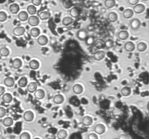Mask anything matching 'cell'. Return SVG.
<instances>
[{
    "label": "cell",
    "instance_id": "15",
    "mask_svg": "<svg viewBox=\"0 0 149 139\" xmlns=\"http://www.w3.org/2000/svg\"><path fill=\"white\" fill-rule=\"evenodd\" d=\"M73 92L75 94H81L82 91H83V87L80 85V84H75L73 86Z\"/></svg>",
    "mask_w": 149,
    "mask_h": 139
},
{
    "label": "cell",
    "instance_id": "51",
    "mask_svg": "<svg viewBox=\"0 0 149 139\" xmlns=\"http://www.w3.org/2000/svg\"><path fill=\"white\" fill-rule=\"evenodd\" d=\"M34 139H39V138H34Z\"/></svg>",
    "mask_w": 149,
    "mask_h": 139
},
{
    "label": "cell",
    "instance_id": "26",
    "mask_svg": "<svg viewBox=\"0 0 149 139\" xmlns=\"http://www.w3.org/2000/svg\"><path fill=\"white\" fill-rule=\"evenodd\" d=\"M22 61L18 59V58H17V59H15L13 61H12V67H13V68H15V69H19L21 67H22Z\"/></svg>",
    "mask_w": 149,
    "mask_h": 139
},
{
    "label": "cell",
    "instance_id": "49",
    "mask_svg": "<svg viewBox=\"0 0 149 139\" xmlns=\"http://www.w3.org/2000/svg\"><path fill=\"white\" fill-rule=\"evenodd\" d=\"M147 109H148V110L149 111V101L148 103V104H147Z\"/></svg>",
    "mask_w": 149,
    "mask_h": 139
},
{
    "label": "cell",
    "instance_id": "35",
    "mask_svg": "<svg viewBox=\"0 0 149 139\" xmlns=\"http://www.w3.org/2000/svg\"><path fill=\"white\" fill-rule=\"evenodd\" d=\"M13 124V120L11 117H6L3 120V125L6 127H10Z\"/></svg>",
    "mask_w": 149,
    "mask_h": 139
},
{
    "label": "cell",
    "instance_id": "22",
    "mask_svg": "<svg viewBox=\"0 0 149 139\" xmlns=\"http://www.w3.org/2000/svg\"><path fill=\"white\" fill-rule=\"evenodd\" d=\"M118 38L119 40H126L129 38V33L126 31H121L118 32Z\"/></svg>",
    "mask_w": 149,
    "mask_h": 139
},
{
    "label": "cell",
    "instance_id": "44",
    "mask_svg": "<svg viewBox=\"0 0 149 139\" xmlns=\"http://www.w3.org/2000/svg\"><path fill=\"white\" fill-rule=\"evenodd\" d=\"M31 2L34 6H39L42 4V0H31Z\"/></svg>",
    "mask_w": 149,
    "mask_h": 139
},
{
    "label": "cell",
    "instance_id": "24",
    "mask_svg": "<svg viewBox=\"0 0 149 139\" xmlns=\"http://www.w3.org/2000/svg\"><path fill=\"white\" fill-rule=\"evenodd\" d=\"M118 19V15L116 12H109L108 15V20L111 22V23H114V22H116Z\"/></svg>",
    "mask_w": 149,
    "mask_h": 139
},
{
    "label": "cell",
    "instance_id": "42",
    "mask_svg": "<svg viewBox=\"0 0 149 139\" xmlns=\"http://www.w3.org/2000/svg\"><path fill=\"white\" fill-rule=\"evenodd\" d=\"M20 139H31V136L28 133H23L20 135Z\"/></svg>",
    "mask_w": 149,
    "mask_h": 139
},
{
    "label": "cell",
    "instance_id": "41",
    "mask_svg": "<svg viewBox=\"0 0 149 139\" xmlns=\"http://www.w3.org/2000/svg\"><path fill=\"white\" fill-rule=\"evenodd\" d=\"M63 7L65 8L69 9V8H70L72 6V4H71L70 0H64V2H63Z\"/></svg>",
    "mask_w": 149,
    "mask_h": 139
},
{
    "label": "cell",
    "instance_id": "33",
    "mask_svg": "<svg viewBox=\"0 0 149 139\" xmlns=\"http://www.w3.org/2000/svg\"><path fill=\"white\" fill-rule=\"evenodd\" d=\"M28 83V80L26 77H22L20 78V80L18 81V85L20 88H24L27 85Z\"/></svg>",
    "mask_w": 149,
    "mask_h": 139
},
{
    "label": "cell",
    "instance_id": "3",
    "mask_svg": "<svg viewBox=\"0 0 149 139\" xmlns=\"http://www.w3.org/2000/svg\"><path fill=\"white\" fill-rule=\"evenodd\" d=\"M28 22L31 26L35 27V26H37L39 24V18L37 16L31 15V17H28Z\"/></svg>",
    "mask_w": 149,
    "mask_h": 139
},
{
    "label": "cell",
    "instance_id": "38",
    "mask_svg": "<svg viewBox=\"0 0 149 139\" xmlns=\"http://www.w3.org/2000/svg\"><path fill=\"white\" fill-rule=\"evenodd\" d=\"M85 41H86V44L88 45V46H92L94 44V42H95V39H94V37H92V36H88L87 38L85 40Z\"/></svg>",
    "mask_w": 149,
    "mask_h": 139
},
{
    "label": "cell",
    "instance_id": "21",
    "mask_svg": "<svg viewBox=\"0 0 149 139\" xmlns=\"http://www.w3.org/2000/svg\"><path fill=\"white\" fill-rule=\"evenodd\" d=\"M73 20L71 17H69V16H66L65 17L63 20H62V24L64 25V26H69V25H71L73 23Z\"/></svg>",
    "mask_w": 149,
    "mask_h": 139
},
{
    "label": "cell",
    "instance_id": "27",
    "mask_svg": "<svg viewBox=\"0 0 149 139\" xmlns=\"http://www.w3.org/2000/svg\"><path fill=\"white\" fill-rule=\"evenodd\" d=\"M104 4L107 9L113 8L116 5V0H105Z\"/></svg>",
    "mask_w": 149,
    "mask_h": 139
},
{
    "label": "cell",
    "instance_id": "39",
    "mask_svg": "<svg viewBox=\"0 0 149 139\" xmlns=\"http://www.w3.org/2000/svg\"><path fill=\"white\" fill-rule=\"evenodd\" d=\"M114 42L112 39H108L107 41H105V46H106L108 49H111L114 46Z\"/></svg>",
    "mask_w": 149,
    "mask_h": 139
},
{
    "label": "cell",
    "instance_id": "50",
    "mask_svg": "<svg viewBox=\"0 0 149 139\" xmlns=\"http://www.w3.org/2000/svg\"><path fill=\"white\" fill-rule=\"evenodd\" d=\"M142 1H143V2H147V1H148V0H142Z\"/></svg>",
    "mask_w": 149,
    "mask_h": 139
},
{
    "label": "cell",
    "instance_id": "7",
    "mask_svg": "<svg viewBox=\"0 0 149 139\" xmlns=\"http://www.w3.org/2000/svg\"><path fill=\"white\" fill-rule=\"evenodd\" d=\"M12 33H13V34L15 35L16 36H21L25 33V28L22 27V26L16 27L13 29Z\"/></svg>",
    "mask_w": 149,
    "mask_h": 139
},
{
    "label": "cell",
    "instance_id": "2",
    "mask_svg": "<svg viewBox=\"0 0 149 139\" xmlns=\"http://www.w3.org/2000/svg\"><path fill=\"white\" fill-rule=\"evenodd\" d=\"M130 28L132 30H138L140 28V25H141V22L140 20L138 18H134V19L131 20L130 22Z\"/></svg>",
    "mask_w": 149,
    "mask_h": 139
},
{
    "label": "cell",
    "instance_id": "5",
    "mask_svg": "<svg viewBox=\"0 0 149 139\" xmlns=\"http://www.w3.org/2000/svg\"><path fill=\"white\" fill-rule=\"evenodd\" d=\"M105 57H106V53L102 50L97 51L93 55V57L96 61H100V60L103 59L105 58Z\"/></svg>",
    "mask_w": 149,
    "mask_h": 139
},
{
    "label": "cell",
    "instance_id": "16",
    "mask_svg": "<svg viewBox=\"0 0 149 139\" xmlns=\"http://www.w3.org/2000/svg\"><path fill=\"white\" fill-rule=\"evenodd\" d=\"M48 42V39L45 36H39L37 39V43L41 46H44L46 45Z\"/></svg>",
    "mask_w": 149,
    "mask_h": 139
},
{
    "label": "cell",
    "instance_id": "19",
    "mask_svg": "<svg viewBox=\"0 0 149 139\" xmlns=\"http://www.w3.org/2000/svg\"><path fill=\"white\" fill-rule=\"evenodd\" d=\"M134 15V12L131 9H126L123 12V17L125 19H130Z\"/></svg>",
    "mask_w": 149,
    "mask_h": 139
},
{
    "label": "cell",
    "instance_id": "48",
    "mask_svg": "<svg viewBox=\"0 0 149 139\" xmlns=\"http://www.w3.org/2000/svg\"><path fill=\"white\" fill-rule=\"evenodd\" d=\"M4 91H5V89H4V87L0 86V97H1V96H2V95L4 94Z\"/></svg>",
    "mask_w": 149,
    "mask_h": 139
},
{
    "label": "cell",
    "instance_id": "52",
    "mask_svg": "<svg viewBox=\"0 0 149 139\" xmlns=\"http://www.w3.org/2000/svg\"><path fill=\"white\" fill-rule=\"evenodd\" d=\"M148 25H149V21H148Z\"/></svg>",
    "mask_w": 149,
    "mask_h": 139
},
{
    "label": "cell",
    "instance_id": "45",
    "mask_svg": "<svg viewBox=\"0 0 149 139\" xmlns=\"http://www.w3.org/2000/svg\"><path fill=\"white\" fill-rule=\"evenodd\" d=\"M88 139H98V136L95 133H90L88 135Z\"/></svg>",
    "mask_w": 149,
    "mask_h": 139
},
{
    "label": "cell",
    "instance_id": "12",
    "mask_svg": "<svg viewBox=\"0 0 149 139\" xmlns=\"http://www.w3.org/2000/svg\"><path fill=\"white\" fill-rule=\"evenodd\" d=\"M94 46H95L96 49H102L105 46V41L103 40L102 39H98L95 40V42H94Z\"/></svg>",
    "mask_w": 149,
    "mask_h": 139
},
{
    "label": "cell",
    "instance_id": "37",
    "mask_svg": "<svg viewBox=\"0 0 149 139\" xmlns=\"http://www.w3.org/2000/svg\"><path fill=\"white\" fill-rule=\"evenodd\" d=\"M10 54V51L7 47H2L0 49V55L2 57H8Z\"/></svg>",
    "mask_w": 149,
    "mask_h": 139
},
{
    "label": "cell",
    "instance_id": "40",
    "mask_svg": "<svg viewBox=\"0 0 149 139\" xmlns=\"http://www.w3.org/2000/svg\"><path fill=\"white\" fill-rule=\"evenodd\" d=\"M8 18V15L4 12H0V22H4Z\"/></svg>",
    "mask_w": 149,
    "mask_h": 139
},
{
    "label": "cell",
    "instance_id": "13",
    "mask_svg": "<svg viewBox=\"0 0 149 139\" xmlns=\"http://www.w3.org/2000/svg\"><path fill=\"white\" fill-rule=\"evenodd\" d=\"M93 123V119L90 116H85L82 119V124L84 126H90Z\"/></svg>",
    "mask_w": 149,
    "mask_h": 139
},
{
    "label": "cell",
    "instance_id": "8",
    "mask_svg": "<svg viewBox=\"0 0 149 139\" xmlns=\"http://www.w3.org/2000/svg\"><path fill=\"white\" fill-rule=\"evenodd\" d=\"M124 48L126 51L128 52H132L135 50V44L132 41H127L126 43L124 44Z\"/></svg>",
    "mask_w": 149,
    "mask_h": 139
},
{
    "label": "cell",
    "instance_id": "10",
    "mask_svg": "<svg viewBox=\"0 0 149 139\" xmlns=\"http://www.w3.org/2000/svg\"><path fill=\"white\" fill-rule=\"evenodd\" d=\"M9 10H10V12H11L12 14H14V15L18 14L20 10L19 5L18 4H16V3H13V4H10V7H9Z\"/></svg>",
    "mask_w": 149,
    "mask_h": 139
},
{
    "label": "cell",
    "instance_id": "25",
    "mask_svg": "<svg viewBox=\"0 0 149 139\" xmlns=\"http://www.w3.org/2000/svg\"><path fill=\"white\" fill-rule=\"evenodd\" d=\"M4 85L8 86V87H12L15 84V81L12 77H8L4 79Z\"/></svg>",
    "mask_w": 149,
    "mask_h": 139
},
{
    "label": "cell",
    "instance_id": "34",
    "mask_svg": "<svg viewBox=\"0 0 149 139\" xmlns=\"http://www.w3.org/2000/svg\"><path fill=\"white\" fill-rule=\"evenodd\" d=\"M121 93L124 97H128L131 93V89L129 87H124L121 90Z\"/></svg>",
    "mask_w": 149,
    "mask_h": 139
},
{
    "label": "cell",
    "instance_id": "36",
    "mask_svg": "<svg viewBox=\"0 0 149 139\" xmlns=\"http://www.w3.org/2000/svg\"><path fill=\"white\" fill-rule=\"evenodd\" d=\"M67 137V132L65 130H61L57 133V138L65 139Z\"/></svg>",
    "mask_w": 149,
    "mask_h": 139
},
{
    "label": "cell",
    "instance_id": "4",
    "mask_svg": "<svg viewBox=\"0 0 149 139\" xmlns=\"http://www.w3.org/2000/svg\"><path fill=\"white\" fill-rule=\"evenodd\" d=\"M94 131L97 134L102 135L106 131V127H105V125H103V124H97L94 127Z\"/></svg>",
    "mask_w": 149,
    "mask_h": 139
},
{
    "label": "cell",
    "instance_id": "23",
    "mask_svg": "<svg viewBox=\"0 0 149 139\" xmlns=\"http://www.w3.org/2000/svg\"><path fill=\"white\" fill-rule=\"evenodd\" d=\"M27 90L30 93H34L37 90V84L35 82H31L28 85Z\"/></svg>",
    "mask_w": 149,
    "mask_h": 139
},
{
    "label": "cell",
    "instance_id": "30",
    "mask_svg": "<svg viewBox=\"0 0 149 139\" xmlns=\"http://www.w3.org/2000/svg\"><path fill=\"white\" fill-rule=\"evenodd\" d=\"M30 34L32 37L36 38V37H38L39 34H40V30L38 28L34 27L32 29H31L30 31Z\"/></svg>",
    "mask_w": 149,
    "mask_h": 139
},
{
    "label": "cell",
    "instance_id": "43",
    "mask_svg": "<svg viewBox=\"0 0 149 139\" xmlns=\"http://www.w3.org/2000/svg\"><path fill=\"white\" fill-rule=\"evenodd\" d=\"M6 115V109L3 107H0V118L4 117Z\"/></svg>",
    "mask_w": 149,
    "mask_h": 139
},
{
    "label": "cell",
    "instance_id": "14",
    "mask_svg": "<svg viewBox=\"0 0 149 139\" xmlns=\"http://www.w3.org/2000/svg\"><path fill=\"white\" fill-rule=\"evenodd\" d=\"M18 19H19L20 21L24 22V21H26V20L28 19V13L26 11L20 12L19 13H18Z\"/></svg>",
    "mask_w": 149,
    "mask_h": 139
},
{
    "label": "cell",
    "instance_id": "32",
    "mask_svg": "<svg viewBox=\"0 0 149 139\" xmlns=\"http://www.w3.org/2000/svg\"><path fill=\"white\" fill-rule=\"evenodd\" d=\"M36 11H37V10H36V7H35L34 5H33V4L28 6V7H27V12H28V13L31 15H34L36 13Z\"/></svg>",
    "mask_w": 149,
    "mask_h": 139
},
{
    "label": "cell",
    "instance_id": "1",
    "mask_svg": "<svg viewBox=\"0 0 149 139\" xmlns=\"http://www.w3.org/2000/svg\"><path fill=\"white\" fill-rule=\"evenodd\" d=\"M77 37L81 41H85L88 37V32L86 29H80L77 31Z\"/></svg>",
    "mask_w": 149,
    "mask_h": 139
},
{
    "label": "cell",
    "instance_id": "31",
    "mask_svg": "<svg viewBox=\"0 0 149 139\" xmlns=\"http://www.w3.org/2000/svg\"><path fill=\"white\" fill-rule=\"evenodd\" d=\"M146 49H147V44L144 42L138 43L137 45V49L138 51H140V52L145 51Z\"/></svg>",
    "mask_w": 149,
    "mask_h": 139
},
{
    "label": "cell",
    "instance_id": "17",
    "mask_svg": "<svg viewBox=\"0 0 149 139\" xmlns=\"http://www.w3.org/2000/svg\"><path fill=\"white\" fill-rule=\"evenodd\" d=\"M80 10L77 7H73L71 10H70V15L72 18H77L80 15Z\"/></svg>",
    "mask_w": 149,
    "mask_h": 139
},
{
    "label": "cell",
    "instance_id": "46",
    "mask_svg": "<svg viewBox=\"0 0 149 139\" xmlns=\"http://www.w3.org/2000/svg\"><path fill=\"white\" fill-rule=\"evenodd\" d=\"M139 1L140 0H128V2H129V4L130 5H136L137 4H138V2H139Z\"/></svg>",
    "mask_w": 149,
    "mask_h": 139
},
{
    "label": "cell",
    "instance_id": "20",
    "mask_svg": "<svg viewBox=\"0 0 149 139\" xmlns=\"http://www.w3.org/2000/svg\"><path fill=\"white\" fill-rule=\"evenodd\" d=\"M53 101L55 104H60L64 101V97L61 94H57L53 98Z\"/></svg>",
    "mask_w": 149,
    "mask_h": 139
},
{
    "label": "cell",
    "instance_id": "28",
    "mask_svg": "<svg viewBox=\"0 0 149 139\" xmlns=\"http://www.w3.org/2000/svg\"><path fill=\"white\" fill-rule=\"evenodd\" d=\"M29 67L32 70H36L39 67V62L36 59H32L29 62Z\"/></svg>",
    "mask_w": 149,
    "mask_h": 139
},
{
    "label": "cell",
    "instance_id": "9",
    "mask_svg": "<svg viewBox=\"0 0 149 139\" xmlns=\"http://www.w3.org/2000/svg\"><path fill=\"white\" fill-rule=\"evenodd\" d=\"M34 118V115L31 111H26L23 114V119L26 122H31Z\"/></svg>",
    "mask_w": 149,
    "mask_h": 139
},
{
    "label": "cell",
    "instance_id": "6",
    "mask_svg": "<svg viewBox=\"0 0 149 139\" xmlns=\"http://www.w3.org/2000/svg\"><path fill=\"white\" fill-rule=\"evenodd\" d=\"M145 7L144 4H137L134 6L133 12L136 14H141L145 11Z\"/></svg>",
    "mask_w": 149,
    "mask_h": 139
},
{
    "label": "cell",
    "instance_id": "29",
    "mask_svg": "<svg viewBox=\"0 0 149 139\" xmlns=\"http://www.w3.org/2000/svg\"><path fill=\"white\" fill-rule=\"evenodd\" d=\"M12 100V97L10 93H4L2 96V101L4 103H10Z\"/></svg>",
    "mask_w": 149,
    "mask_h": 139
},
{
    "label": "cell",
    "instance_id": "47",
    "mask_svg": "<svg viewBox=\"0 0 149 139\" xmlns=\"http://www.w3.org/2000/svg\"><path fill=\"white\" fill-rule=\"evenodd\" d=\"M118 139H130V136L126 134H122V135H119Z\"/></svg>",
    "mask_w": 149,
    "mask_h": 139
},
{
    "label": "cell",
    "instance_id": "11",
    "mask_svg": "<svg viewBox=\"0 0 149 139\" xmlns=\"http://www.w3.org/2000/svg\"><path fill=\"white\" fill-rule=\"evenodd\" d=\"M51 14L49 11H42L39 13V18L42 20H47L50 18Z\"/></svg>",
    "mask_w": 149,
    "mask_h": 139
},
{
    "label": "cell",
    "instance_id": "18",
    "mask_svg": "<svg viewBox=\"0 0 149 139\" xmlns=\"http://www.w3.org/2000/svg\"><path fill=\"white\" fill-rule=\"evenodd\" d=\"M34 96L37 99H42L45 96V93L42 89H37L34 92Z\"/></svg>",
    "mask_w": 149,
    "mask_h": 139
}]
</instances>
